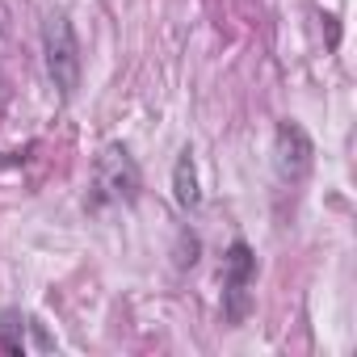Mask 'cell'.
Masks as SVG:
<instances>
[{
    "label": "cell",
    "instance_id": "cell-1",
    "mask_svg": "<svg viewBox=\"0 0 357 357\" xmlns=\"http://www.w3.org/2000/svg\"><path fill=\"white\" fill-rule=\"evenodd\" d=\"M43 55H47V76L51 84L72 97L80 84V38L68 22V13H51L43 26Z\"/></svg>",
    "mask_w": 357,
    "mask_h": 357
},
{
    "label": "cell",
    "instance_id": "cell-2",
    "mask_svg": "<svg viewBox=\"0 0 357 357\" xmlns=\"http://www.w3.org/2000/svg\"><path fill=\"white\" fill-rule=\"evenodd\" d=\"M139 194V168L130 160V151L122 143H109L101 155H97V168H93V194H89V206H109V202H135Z\"/></svg>",
    "mask_w": 357,
    "mask_h": 357
},
{
    "label": "cell",
    "instance_id": "cell-3",
    "mask_svg": "<svg viewBox=\"0 0 357 357\" xmlns=\"http://www.w3.org/2000/svg\"><path fill=\"white\" fill-rule=\"evenodd\" d=\"M257 278V257L244 240H236L223 257V315L231 324H240L248 315V290Z\"/></svg>",
    "mask_w": 357,
    "mask_h": 357
},
{
    "label": "cell",
    "instance_id": "cell-4",
    "mask_svg": "<svg viewBox=\"0 0 357 357\" xmlns=\"http://www.w3.org/2000/svg\"><path fill=\"white\" fill-rule=\"evenodd\" d=\"M273 164H278V176L282 181H303L315 164V147L307 139V130L298 122H282L278 135H273Z\"/></svg>",
    "mask_w": 357,
    "mask_h": 357
},
{
    "label": "cell",
    "instance_id": "cell-5",
    "mask_svg": "<svg viewBox=\"0 0 357 357\" xmlns=\"http://www.w3.org/2000/svg\"><path fill=\"white\" fill-rule=\"evenodd\" d=\"M172 198H176V206H181V211H194V206L202 202V194H198V172H194V151H190V147L176 155V168H172Z\"/></svg>",
    "mask_w": 357,
    "mask_h": 357
},
{
    "label": "cell",
    "instance_id": "cell-6",
    "mask_svg": "<svg viewBox=\"0 0 357 357\" xmlns=\"http://www.w3.org/2000/svg\"><path fill=\"white\" fill-rule=\"evenodd\" d=\"M22 332H26V315L22 311H5L0 315V344H5V353H22Z\"/></svg>",
    "mask_w": 357,
    "mask_h": 357
}]
</instances>
